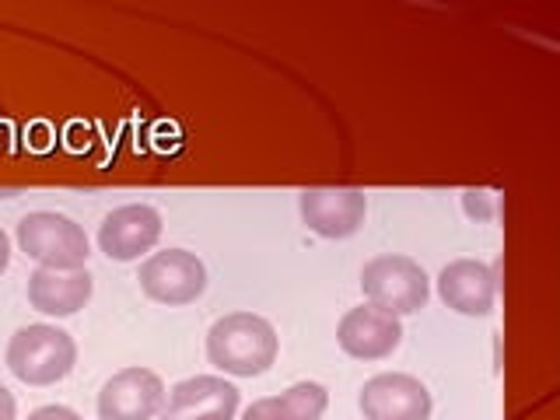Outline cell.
I'll use <instances>...</instances> for the list:
<instances>
[{
	"label": "cell",
	"instance_id": "6da1fadb",
	"mask_svg": "<svg viewBox=\"0 0 560 420\" xmlns=\"http://www.w3.org/2000/svg\"><path fill=\"white\" fill-rule=\"evenodd\" d=\"M277 329L256 312H232L210 326L207 332V361L224 375L256 378L267 375L277 361Z\"/></svg>",
	"mask_w": 560,
	"mask_h": 420
},
{
	"label": "cell",
	"instance_id": "7a4b0ae2",
	"mask_svg": "<svg viewBox=\"0 0 560 420\" xmlns=\"http://www.w3.org/2000/svg\"><path fill=\"white\" fill-rule=\"evenodd\" d=\"M74 364L78 343L60 326H22L8 343V372L25 385H52L74 372Z\"/></svg>",
	"mask_w": 560,
	"mask_h": 420
},
{
	"label": "cell",
	"instance_id": "3957f363",
	"mask_svg": "<svg viewBox=\"0 0 560 420\" xmlns=\"http://www.w3.org/2000/svg\"><path fill=\"white\" fill-rule=\"evenodd\" d=\"M361 291L368 305L385 315H413L428 305L431 280L417 259L410 256H375L361 270Z\"/></svg>",
	"mask_w": 560,
	"mask_h": 420
},
{
	"label": "cell",
	"instance_id": "277c9868",
	"mask_svg": "<svg viewBox=\"0 0 560 420\" xmlns=\"http://www.w3.org/2000/svg\"><path fill=\"white\" fill-rule=\"evenodd\" d=\"M18 245L43 270H84L92 256L84 228L57 210H32L18 221Z\"/></svg>",
	"mask_w": 560,
	"mask_h": 420
},
{
	"label": "cell",
	"instance_id": "5b68a950",
	"mask_svg": "<svg viewBox=\"0 0 560 420\" xmlns=\"http://www.w3.org/2000/svg\"><path fill=\"white\" fill-rule=\"evenodd\" d=\"M140 291L158 305H189L207 291V267L197 253L165 249L140 262Z\"/></svg>",
	"mask_w": 560,
	"mask_h": 420
},
{
	"label": "cell",
	"instance_id": "8992f818",
	"mask_svg": "<svg viewBox=\"0 0 560 420\" xmlns=\"http://www.w3.org/2000/svg\"><path fill=\"white\" fill-rule=\"evenodd\" d=\"M298 210L308 232L323 238H350L364 224L368 197L354 186H312L298 192Z\"/></svg>",
	"mask_w": 560,
	"mask_h": 420
},
{
	"label": "cell",
	"instance_id": "52a82bcc",
	"mask_svg": "<svg viewBox=\"0 0 560 420\" xmlns=\"http://www.w3.org/2000/svg\"><path fill=\"white\" fill-rule=\"evenodd\" d=\"M165 382L151 368H122L98 393V420H154L165 407Z\"/></svg>",
	"mask_w": 560,
	"mask_h": 420
},
{
	"label": "cell",
	"instance_id": "ba28073f",
	"mask_svg": "<svg viewBox=\"0 0 560 420\" xmlns=\"http://www.w3.org/2000/svg\"><path fill=\"white\" fill-rule=\"evenodd\" d=\"M364 420H431L428 385L407 372H382L358 396Z\"/></svg>",
	"mask_w": 560,
	"mask_h": 420
},
{
	"label": "cell",
	"instance_id": "9c48e42d",
	"mask_svg": "<svg viewBox=\"0 0 560 420\" xmlns=\"http://www.w3.org/2000/svg\"><path fill=\"white\" fill-rule=\"evenodd\" d=\"M162 238V214L151 203H127L98 224V249L116 262H133Z\"/></svg>",
	"mask_w": 560,
	"mask_h": 420
},
{
	"label": "cell",
	"instance_id": "30bf717a",
	"mask_svg": "<svg viewBox=\"0 0 560 420\" xmlns=\"http://www.w3.org/2000/svg\"><path fill=\"white\" fill-rule=\"evenodd\" d=\"M238 413V389L228 378L218 375H192L175 382L165 407L162 420H235Z\"/></svg>",
	"mask_w": 560,
	"mask_h": 420
},
{
	"label": "cell",
	"instance_id": "8fae6325",
	"mask_svg": "<svg viewBox=\"0 0 560 420\" xmlns=\"http://www.w3.org/2000/svg\"><path fill=\"white\" fill-rule=\"evenodd\" d=\"M438 294L442 302L459 315H480L494 312L498 302V273L480 259H452L448 267L438 273Z\"/></svg>",
	"mask_w": 560,
	"mask_h": 420
},
{
	"label": "cell",
	"instance_id": "7c38bea8",
	"mask_svg": "<svg viewBox=\"0 0 560 420\" xmlns=\"http://www.w3.org/2000/svg\"><path fill=\"white\" fill-rule=\"evenodd\" d=\"M337 343L343 354L358 361H382L402 343V326L396 315H385L372 305L347 308L337 326Z\"/></svg>",
	"mask_w": 560,
	"mask_h": 420
},
{
	"label": "cell",
	"instance_id": "4fadbf2b",
	"mask_svg": "<svg viewBox=\"0 0 560 420\" xmlns=\"http://www.w3.org/2000/svg\"><path fill=\"white\" fill-rule=\"evenodd\" d=\"M95 280L88 270H35L28 277V305L43 315H78L88 302H92Z\"/></svg>",
	"mask_w": 560,
	"mask_h": 420
},
{
	"label": "cell",
	"instance_id": "5bb4252c",
	"mask_svg": "<svg viewBox=\"0 0 560 420\" xmlns=\"http://www.w3.org/2000/svg\"><path fill=\"white\" fill-rule=\"evenodd\" d=\"M329 407V393L319 382H294L288 393L262 396L245 407L242 420H323Z\"/></svg>",
	"mask_w": 560,
	"mask_h": 420
},
{
	"label": "cell",
	"instance_id": "9a60e30c",
	"mask_svg": "<svg viewBox=\"0 0 560 420\" xmlns=\"http://www.w3.org/2000/svg\"><path fill=\"white\" fill-rule=\"evenodd\" d=\"M463 203H466V214L477 218V221H490L494 218V203H490V197L483 189H466L463 192Z\"/></svg>",
	"mask_w": 560,
	"mask_h": 420
},
{
	"label": "cell",
	"instance_id": "2e32d148",
	"mask_svg": "<svg viewBox=\"0 0 560 420\" xmlns=\"http://www.w3.org/2000/svg\"><path fill=\"white\" fill-rule=\"evenodd\" d=\"M28 420H81V413H74L70 407H60V402H52V407H39L32 410Z\"/></svg>",
	"mask_w": 560,
	"mask_h": 420
},
{
	"label": "cell",
	"instance_id": "e0dca14e",
	"mask_svg": "<svg viewBox=\"0 0 560 420\" xmlns=\"http://www.w3.org/2000/svg\"><path fill=\"white\" fill-rule=\"evenodd\" d=\"M0 420H18V402L4 385H0Z\"/></svg>",
	"mask_w": 560,
	"mask_h": 420
},
{
	"label": "cell",
	"instance_id": "ac0fdd59",
	"mask_svg": "<svg viewBox=\"0 0 560 420\" xmlns=\"http://www.w3.org/2000/svg\"><path fill=\"white\" fill-rule=\"evenodd\" d=\"M11 267V238L4 235V228H0V273Z\"/></svg>",
	"mask_w": 560,
	"mask_h": 420
}]
</instances>
